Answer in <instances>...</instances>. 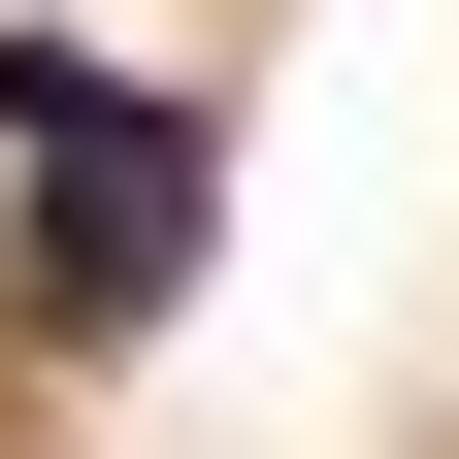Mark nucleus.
Listing matches in <instances>:
<instances>
[{
    "mask_svg": "<svg viewBox=\"0 0 459 459\" xmlns=\"http://www.w3.org/2000/svg\"><path fill=\"white\" fill-rule=\"evenodd\" d=\"M0 230H33V328H164V263H197V99H132L99 33H0Z\"/></svg>",
    "mask_w": 459,
    "mask_h": 459,
    "instance_id": "f257e3e1",
    "label": "nucleus"
}]
</instances>
